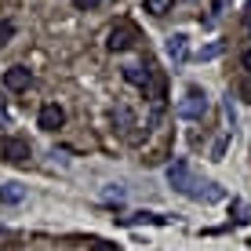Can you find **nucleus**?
<instances>
[{
    "label": "nucleus",
    "mask_w": 251,
    "mask_h": 251,
    "mask_svg": "<svg viewBox=\"0 0 251 251\" xmlns=\"http://www.w3.org/2000/svg\"><path fill=\"white\" fill-rule=\"evenodd\" d=\"M175 113L182 117V120H204V113H207V95L201 88H189L182 95V102H178Z\"/></svg>",
    "instance_id": "1"
},
{
    "label": "nucleus",
    "mask_w": 251,
    "mask_h": 251,
    "mask_svg": "<svg viewBox=\"0 0 251 251\" xmlns=\"http://www.w3.org/2000/svg\"><path fill=\"white\" fill-rule=\"evenodd\" d=\"M135 40H138V29L131 22H117L113 29H109V40H106V48L109 51H127V48H135Z\"/></svg>",
    "instance_id": "2"
},
{
    "label": "nucleus",
    "mask_w": 251,
    "mask_h": 251,
    "mask_svg": "<svg viewBox=\"0 0 251 251\" xmlns=\"http://www.w3.org/2000/svg\"><path fill=\"white\" fill-rule=\"evenodd\" d=\"M168 182L178 189V193H186V197H193V186H201V182H193V175H189V164L186 160H175L168 168Z\"/></svg>",
    "instance_id": "3"
},
{
    "label": "nucleus",
    "mask_w": 251,
    "mask_h": 251,
    "mask_svg": "<svg viewBox=\"0 0 251 251\" xmlns=\"http://www.w3.org/2000/svg\"><path fill=\"white\" fill-rule=\"evenodd\" d=\"M0 157L11 160V164H25L33 157V150H29L25 138H4V142H0Z\"/></svg>",
    "instance_id": "4"
},
{
    "label": "nucleus",
    "mask_w": 251,
    "mask_h": 251,
    "mask_svg": "<svg viewBox=\"0 0 251 251\" xmlns=\"http://www.w3.org/2000/svg\"><path fill=\"white\" fill-rule=\"evenodd\" d=\"M62 124H66V109L58 106V102H48V106L40 109V127H44V131H58Z\"/></svg>",
    "instance_id": "5"
},
{
    "label": "nucleus",
    "mask_w": 251,
    "mask_h": 251,
    "mask_svg": "<svg viewBox=\"0 0 251 251\" xmlns=\"http://www.w3.org/2000/svg\"><path fill=\"white\" fill-rule=\"evenodd\" d=\"M29 84H33V73H29L25 66H11V69L4 73V88H7V91H25Z\"/></svg>",
    "instance_id": "6"
},
{
    "label": "nucleus",
    "mask_w": 251,
    "mask_h": 251,
    "mask_svg": "<svg viewBox=\"0 0 251 251\" xmlns=\"http://www.w3.org/2000/svg\"><path fill=\"white\" fill-rule=\"evenodd\" d=\"M124 80L135 84V88H142V91H153V84H157L146 66H124Z\"/></svg>",
    "instance_id": "7"
},
{
    "label": "nucleus",
    "mask_w": 251,
    "mask_h": 251,
    "mask_svg": "<svg viewBox=\"0 0 251 251\" xmlns=\"http://www.w3.org/2000/svg\"><path fill=\"white\" fill-rule=\"evenodd\" d=\"M113 124H117L127 138H131V142H138V135H135V113H131L127 106H117V109H113Z\"/></svg>",
    "instance_id": "8"
},
{
    "label": "nucleus",
    "mask_w": 251,
    "mask_h": 251,
    "mask_svg": "<svg viewBox=\"0 0 251 251\" xmlns=\"http://www.w3.org/2000/svg\"><path fill=\"white\" fill-rule=\"evenodd\" d=\"M164 48H168V58H171V62H182V58H186V37H182V33L168 37V44H164Z\"/></svg>",
    "instance_id": "9"
},
{
    "label": "nucleus",
    "mask_w": 251,
    "mask_h": 251,
    "mask_svg": "<svg viewBox=\"0 0 251 251\" xmlns=\"http://www.w3.org/2000/svg\"><path fill=\"white\" fill-rule=\"evenodd\" d=\"M142 4H146L150 15H168L171 11V0H142Z\"/></svg>",
    "instance_id": "10"
},
{
    "label": "nucleus",
    "mask_w": 251,
    "mask_h": 251,
    "mask_svg": "<svg viewBox=\"0 0 251 251\" xmlns=\"http://www.w3.org/2000/svg\"><path fill=\"white\" fill-rule=\"evenodd\" d=\"M88 251H117V244H109V240H95Z\"/></svg>",
    "instance_id": "11"
},
{
    "label": "nucleus",
    "mask_w": 251,
    "mask_h": 251,
    "mask_svg": "<svg viewBox=\"0 0 251 251\" xmlns=\"http://www.w3.org/2000/svg\"><path fill=\"white\" fill-rule=\"evenodd\" d=\"M102 0H76V7H80V11H91V7H99Z\"/></svg>",
    "instance_id": "12"
},
{
    "label": "nucleus",
    "mask_w": 251,
    "mask_h": 251,
    "mask_svg": "<svg viewBox=\"0 0 251 251\" xmlns=\"http://www.w3.org/2000/svg\"><path fill=\"white\" fill-rule=\"evenodd\" d=\"M240 66H244V69H248V73H251V48L244 51V55H240Z\"/></svg>",
    "instance_id": "13"
},
{
    "label": "nucleus",
    "mask_w": 251,
    "mask_h": 251,
    "mask_svg": "<svg viewBox=\"0 0 251 251\" xmlns=\"http://www.w3.org/2000/svg\"><path fill=\"white\" fill-rule=\"evenodd\" d=\"M229 4V0H215V4H211V15H222V7H226Z\"/></svg>",
    "instance_id": "14"
},
{
    "label": "nucleus",
    "mask_w": 251,
    "mask_h": 251,
    "mask_svg": "<svg viewBox=\"0 0 251 251\" xmlns=\"http://www.w3.org/2000/svg\"><path fill=\"white\" fill-rule=\"evenodd\" d=\"M15 33V25H0V44H4V37H11Z\"/></svg>",
    "instance_id": "15"
},
{
    "label": "nucleus",
    "mask_w": 251,
    "mask_h": 251,
    "mask_svg": "<svg viewBox=\"0 0 251 251\" xmlns=\"http://www.w3.org/2000/svg\"><path fill=\"white\" fill-rule=\"evenodd\" d=\"M244 33H248V37H251V15H248V22H244Z\"/></svg>",
    "instance_id": "16"
}]
</instances>
